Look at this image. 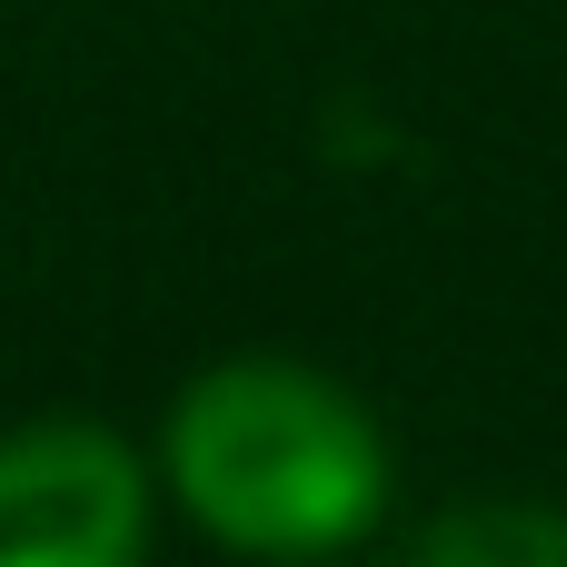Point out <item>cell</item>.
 Returning <instances> with one entry per match:
<instances>
[{"mask_svg":"<svg viewBox=\"0 0 567 567\" xmlns=\"http://www.w3.org/2000/svg\"><path fill=\"white\" fill-rule=\"evenodd\" d=\"M150 538L140 458L90 419L0 439V567H130Z\"/></svg>","mask_w":567,"mask_h":567,"instance_id":"2","label":"cell"},{"mask_svg":"<svg viewBox=\"0 0 567 567\" xmlns=\"http://www.w3.org/2000/svg\"><path fill=\"white\" fill-rule=\"evenodd\" d=\"M429 567H567V508L498 498V508H449L409 538Z\"/></svg>","mask_w":567,"mask_h":567,"instance_id":"3","label":"cell"},{"mask_svg":"<svg viewBox=\"0 0 567 567\" xmlns=\"http://www.w3.org/2000/svg\"><path fill=\"white\" fill-rule=\"evenodd\" d=\"M169 498L239 558L359 548L389 508L379 419L299 359H219L169 409Z\"/></svg>","mask_w":567,"mask_h":567,"instance_id":"1","label":"cell"}]
</instances>
